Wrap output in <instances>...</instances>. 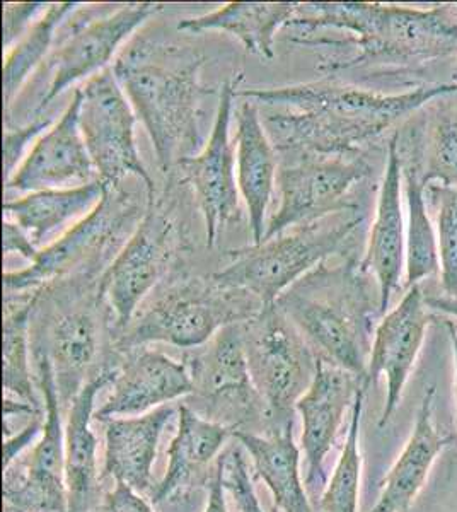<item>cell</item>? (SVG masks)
<instances>
[{"instance_id":"cell-1","label":"cell","mask_w":457,"mask_h":512,"mask_svg":"<svg viewBox=\"0 0 457 512\" xmlns=\"http://www.w3.org/2000/svg\"><path fill=\"white\" fill-rule=\"evenodd\" d=\"M238 94L263 106L261 122L277 154L360 156L365 146L430 101L457 94V84H423L406 93L384 94L319 81Z\"/></svg>"},{"instance_id":"cell-2","label":"cell","mask_w":457,"mask_h":512,"mask_svg":"<svg viewBox=\"0 0 457 512\" xmlns=\"http://www.w3.org/2000/svg\"><path fill=\"white\" fill-rule=\"evenodd\" d=\"M205 55L162 36H134L111 69L137 120L151 137L157 164L171 176L202 149V84Z\"/></svg>"},{"instance_id":"cell-3","label":"cell","mask_w":457,"mask_h":512,"mask_svg":"<svg viewBox=\"0 0 457 512\" xmlns=\"http://www.w3.org/2000/svg\"><path fill=\"white\" fill-rule=\"evenodd\" d=\"M287 28H294L292 41H302L318 30L342 31L345 40L324 43L328 47L352 45L350 59L324 65V72L364 67L377 60L429 62L457 53V4H439L430 9L371 4V2H307Z\"/></svg>"},{"instance_id":"cell-4","label":"cell","mask_w":457,"mask_h":512,"mask_svg":"<svg viewBox=\"0 0 457 512\" xmlns=\"http://www.w3.org/2000/svg\"><path fill=\"white\" fill-rule=\"evenodd\" d=\"M372 292L369 274L355 258L335 265L326 260L292 284L275 304L296 326L318 361L364 381L377 316H382Z\"/></svg>"},{"instance_id":"cell-5","label":"cell","mask_w":457,"mask_h":512,"mask_svg":"<svg viewBox=\"0 0 457 512\" xmlns=\"http://www.w3.org/2000/svg\"><path fill=\"white\" fill-rule=\"evenodd\" d=\"M101 275L79 274L43 287L31 316V357L52 367L62 410L84 384L116 361L115 318L99 289Z\"/></svg>"},{"instance_id":"cell-6","label":"cell","mask_w":457,"mask_h":512,"mask_svg":"<svg viewBox=\"0 0 457 512\" xmlns=\"http://www.w3.org/2000/svg\"><path fill=\"white\" fill-rule=\"evenodd\" d=\"M263 308L256 297L222 286L214 277L202 279L173 270L116 337V354L149 344L198 349L209 344L222 328L243 323Z\"/></svg>"},{"instance_id":"cell-7","label":"cell","mask_w":457,"mask_h":512,"mask_svg":"<svg viewBox=\"0 0 457 512\" xmlns=\"http://www.w3.org/2000/svg\"><path fill=\"white\" fill-rule=\"evenodd\" d=\"M362 222L360 205L340 210L260 245L231 251V262L212 277L222 286L251 294L263 306H270L297 280L343 251Z\"/></svg>"},{"instance_id":"cell-8","label":"cell","mask_w":457,"mask_h":512,"mask_svg":"<svg viewBox=\"0 0 457 512\" xmlns=\"http://www.w3.org/2000/svg\"><path fill=\"white\" fill-rule=\"evenodd\" d=\"M147 205L123 185L108 187L98 207L40 250L29 267L4 272V296L38 294L55 280L72 275H103L139 226Z\"/></svg>"},{"instance_id":"cell-9","label":"cell","mask_w":457,"mask_h":512,"mask_svg":"<svg viewBox=\"0 0 457 512\" xmlns=\"http://www.w3.org/2000/svg\"><path fill=\"white\" fill-rule=\"evenodd\" d=\"M249 374L267 407V432L294 429L297 402L313 383L318 357L277 304L241 323Z\"/></svg>"},{"instance_id":"cell-10","label":"cell","mask_w":457,"mask_h":512,"mask_svg":"<svg viewBox=\"0 0 457 512\" xmlns=\"http://www.w3.org/2000/svg\"><path fill=\"white\" fill-rule=\"evenodd\" d=\"M174 185L149 200L142 221L106 268L99 289L115 318L116 337L127 328L140 306L169 275L183 234L174 216Z\"/></svg>"},{"instance_id":"cell-11","label":"cell","mask_w":457,"mask_h":512,"mask_svg":"<svg viewBox=\"0 0 457 512\" xmlns=\"http://www.w3.org/2000/svg\"><path fill=\"white\" fill-rule=\"evenodd\" d=\"M159 11L161 4L154 2L79 7L67 19L65 35L47 59L50 79L33 110L35 118L41 117L65 89L110 69L123 43L132 40L135 31Z\"/></svg>"},{"instance_id":"cell-12","label":"cell","mask_w":457,"mask_h":512,"mask_svg":"<svg viewBox=\"0 0 457 512\" xmlns=\"http://www.w3.org/2000/svg\"><path fill=\"white\" fill-rule=\"evenodd\" d=\"M193 391L185 405L232 432L267 429V407L249 374L241 323L222 328L209 344L186 350Z\"/></svg>"},{"instance_id":"cell-13","label":"cell","mask_w":457,"mask_h":512,"mask_svg":"<svg viewBox=\"0 0 457 512\" xmlns=\"http://www.w3.org/2000/svg\"><path fill=\"white\" fill-rule=\"evenodd\" d=\"M371 173V164L362 156L278 154L280 200L263 241L360 205L350 200V193Z\"/></svg>"},{"instance_id":"cell-14","label":"cell","mask_w":457,"mask_h":512,"mask_svg":"<svg viewBox=\"0 0 457 512\" xmlns=\"http://www.w3.org/2000/svg\"><path fill=\"white\" fill-rule=\"evenodd\" d=\"M79 93V127L99 180L116 187L134 176L144 183L149 200L156 197V183L135 144L137 115L113 69L91 77L79 86Z\"/></svg>"},{"instance_id":"cell-15","label":"cell","mask_w":457,"mask_h":512,"mask_svg":"<svg viewBox=\"0 0 457 512\" xmlns=\"http://www.w3.org/2000/svg\"><path fill=\"white\" fill-rule=\"evenodd\" d=\"M33 364L45 403L43 431L24 458L4 468V512H67L62 405L47 359L33 357Z\"/></svg>"},{"instance_id":"cell-16","label":"cell","mask_w":457,"mask_h":512,"mask_svg":"<svg viewBox=\"0 0 457 512\" xmlns=\"http://www.w3.org/2000/svg\"><path fill=\"white\" fill-rule=\"evenodd\" d=\"M241 81L243 76L239 74L222 84L209 139L205 140L200 152L178 166L183 173V181L188 183L197 200L209 248L217 245L220 234H224L227 227L241 219L236 144L231 140L234 101L238 99Z\"/></svg>"},{"instance_id":"cell-17","label":"cell","mask_w":457,"mask_h":512,"mask_svg":"<svg viewBox=\"0 0 457 512\" xmlns=\"http://www.w3.org/2000/svg\"><path fill=\"white\" fill-rule=\"evenodd\" d=\"M430 308L420 286L408 287L396 308L389 309L377 321L372 338L367 373L362 383L367 390L386 379V402L379 417V429H384L401 405L405 386L417 364L425 333L429 328Z\"/></svg>"},{"instance_id":"cell-18","label":"cell","mask_w":457,"mask_h":512,"mask_svg":"<svg viewBox=\"0 0 457 512\" xmlns=\"http://www.w3.org/2000/svg\"><path fill=\"white\" fill-rule=\"evenodd\" d=\"M81 93L74 91L62 117L36 139L18 169L6 180V192H43L74 188L99 180L79 127Z\"/></svg>"},{"instance_id":"cell-19","label":"cell","mask_w":457,"mask_h":512,"mask_svg":"<svg viewBox=\"0 0 457 512\" xmlns=\"http://www.w3.org/2000/svg\"><path fill=\"white\" fill-rule=\"evenodd\" d=\"M362 378L345 369L318 361L313 383L297 402L302 419L301 449L306 458V487L311 494L323 492L328 482L324 461L335 446L348 410H352Z\"/></svg>"},{"instance_id":"cell-20","label":"cell","mask_w":457,"mask_h":512,"mask_svg":"<svg viewBox=\"0 0 457 512\" xmlns=\"http://www.w3.org/2000/svg\"><path fill=\"white\" fill-rule=\"evenodd\" d=\"M110 388V396L94 414L99 422L147 414L154 408L190 396L193 384L185 362L174 361L159 350L139 347L120 355L115 381Z\"/></svg>"},{"instance_id":"cell-21","label":"cell","mask_w":457,"mask_h":512,"mask_svg":"<svg viewBox=\"0 0 457 512\" xmlns=\"http://www.w3.org/2000/svg\"><path fill=\"white\" fill-rule=\"evenodd\" d=\"M400 132H394L388 142V161L384 169L381 190L377 197L376 216L360 267L376 280L381 315L389 311L394 292L400 287L406 262V224L401 205V158L398 151Z\"/></svg>"},{"instance_id":"cell-22","label":"cell","mask_w":457,"mask_h":512,"mask_svg":"<svg viewBox=\"0 0 457 512\" xmlns=\"http://www.w3.org/2000/svg\"><path fill=\"white\" fill-rule=\"evenodd\" d=\"M118 362H111L89 379L70 403L65 424V485L67 512H94L105 497L98 470V437L93 424L96 396L115 381Z\"/></svg>"},{"instance_id":"cell-23","label":"cell","mask_w":457,"mask_h":512,"mask_svg":"<svg viewBox=\"0 0 457 512\" xmlns=\"http://www.w3.org/2000/svg\"><path fill=\"white\" fill-rule=\"evenodd\" d=\"M234 432L195 414L185 403L178 407V429L168 449L164 477L152 487V506L174 501L195 487L209 485L220 453Z\"/></svg>"},{"instance_id":"cell-24","label":"cell","mask_w":457,"mask_h":512,"mask_svg":"<svg viewBox=\"0 0 457 512\" xmlns=\"http://www.w3.org/2000/svg\"><path fill=\"white\" fill-rule=\"evenodd\" d=\"M241 99L234 137L238 187L248 210L253 245H260L267 231L268 205L277 188L278 154L261 122L258 105L251 99Z\"/></svg>"},{"instance_id":"cell-25","label":"cell","mask_w":457,"mask_h":512,"mask_svg":"<svg viewBox=\"0 0 457 512\" xmlns=\"http://www.w3.org/2000/svg\"><path fill=\"white\" fill-rule=\"evenodd\" d=\"M174 415L176 408L168 403L147 414L105 420L103 480L125 483L140 494L151 492L159 441Z\"/></svg>"},{"instance_id":"cell-26","label":"cell","mask_w":457,"mask_h":512,"mask_svg":"<svg viewBox=\"0 0 457 512\" xmlns=\"http://www.w3.org/2000/svg\"><path fill=\"white\" fill-rule=\"evenodd\" d=\"M435 388L425 391L405 448L381 483V494L369 512H411L439 454L452 443L437 429L434 417Z\"/></svg>"},{"instance_id":"cell-27","label":"cell","mask_w":457,"mask_h":512,"mask_svg":"<svg viewBox=\"0 0 457 512\" xmlns=\"http://www.w3.org/2000/svg\"><path fill=\"white\" fill-rule=\"evenodd\" d=\"M108 185L101 180L74 188L33 192L4 202V216L16 222L38 250L57 241L70 227L89 216L105 197Z\"/></svg>"},{"instance_id":"cell-28","label":"cell","mask_w":457,"mask_h":512,"mask_svg":"<svg viewBox=\"0 0 457 512\" xmlns=\"http://www.w3.org/2000/svg\"><path fill=\"white\" fill-rule=\"evenodd\" d=\"M296 12V2H231L198 18L181 19L178 31L227 33L251 55L272 60L277 33L289 26Z\"/></svg>"},{"instance_id":"cell-29","label":"cell","mask_w":457,"mask_h":512,"mask_svg":"<svg viewBox=\"0 0 457 512\" xmlns=\"http://www.w3.org/2000/svg\"><path fill=\"white\" fill-rule=\"evenodd\" d=\"M232 437L246 449L258 477L270 490L278 511L314 512L302 483L299 470L301 448L294 441V429L263 436L256 432L236 431Z\"/></svg>"},{"instance_id":"cell-30","label":"cell","mask_w":457,"mask_h":512,"mask_svg":"<svg viewBox=\"0 0 457 512\" xmlns=\"http://www.w3.org/2000/svg\"><path fill=\"white\" fill-rule=\"evenodd\" d=\"M38 294L4 296L2 383L6 391L4 398L26 403L40 412L31 374V316Z\"/></svg>"},{"instance_id":"cell-31","label":"cell","mask_w":457,"mask_h":512,"mask_svg":"<svg viewBox=\"0 0 457 512\" xmlns=\"http://www.w3.org/2000/svg\"><path fill=\"white\" fill-rule=\"evenodd\" d=\"M77 2L50 4L47 11L36 19L26 35L6 52L2 67V86H4V115L11 113L14 101L18 99L24 84L29 81L38 67L47 62L48 53L57 43L58 31L67 23V19L81 7Z\"/></svg>"},{"instance_id":"cell-32","label":"cell","mask_w":457,"mask_h":512,"mask_svg":"<svg viewBox=\"0 0 457 512\" xmlns=\"http://www.w3.org/2000/svg\"><path fill=\"white\" fill-rule=\"evenodd\" d=\"M401 158V156H400ZM401 175L406 193V287L420 286L423 279L439 274L437 231L427 210V187L417 164L401 158Z\"/></svg>"},{"instance_id":"cell-33","label":"cell","mask_w":457,"mask_h":512,"mask_svg":"<svg viewBox=\"0 0 457 512\" xmlns=\"http://www.w3.org/2000/svg\"><path fill=\"white\" fill-rule=\"evenodd\" d=\"M369 390L360 386L350 410L347 437L342 454L336 461L330 480L319 495L321 512H359L360 480H362V453H360V424L364 414L365 396Z\"/></svg>"},{"instance_id":"cell-34","label":"cell","mask_w":457,"mask_h":512,"mask_svg":"<svg viewBox=\"0 0 457 512\" xmlns=\"http://www.w3.org/2000/svg\"><path fill=\"white\" fill-rule=\"evenodd\" d=\"M425 192L435 205L442 294L457 296V187L432 183Z\"/></svg>"},{"instance_id":"cell-35","label":"cell","mask_w":457,"mask_h":512,"mask_svg":"<svg viewBox=\"0 0 457 512\" xmlns=\"http://www.w3.org/2000/svg\"><path fill=\"white\" fill-rule=\"evenodd\" d=\"M422 180L425 187L432 183L457 187V110L446 111L435 120Z\"/></svg>"},{"instance_id":"cell-36","label":"cell","mask_w":457,"mask_h":512,"mask_svg":"<svg viewBox=\"0 0 457 512\" xmlns=\"http://www.w3.org/2000/svg\"><path fill=\"white\" fill-rule=\"evenodd\" d=\"M222 482L239 512H265L249 475L248 461L241 448L227 449L220 458Z\"/></svg>"},{"instance_id":"cell-37","label":"cell","mask_w":457,"mask_h":512,"mask_svg":"<svg viewBox=\"0 0 457 512\" xmlns=\"http://www.w3.org/2000/svg\"><path fill=\"white\" fill-rule=\"evenodd\" d=\"M52 127V118H35L33 122L26 123L24 127H6L4 130V171H6V180L11 178L12 173L18 169L23 161V154L28 149L29 144H35L36 139Z\"/></svg>"},{"instance_id":"cell-38","label":"cell","mask_w":457,"mask_h":512,"mask_svg":"<svg viewBox=\"0 0 457 512\" xmlns=\"http://www.w3.org/2000/svg\"><path fill=\"white\" fill-rule=\"evenodd\" d=\"M50 4L43 2H6L2 4V43L9 52Z\"/></svg>"},{"instance_id":"cell-39","label":"cell","mask_w":457,"mask_h":512,"mask_svg":"<svg viewBox=\"0 0 457 512\" xmlns=\"http://www.w3.org/2000/svg\"><path fill=\"white\" fill-rule=\"evenodd\" d=\"M94 512H154V509L151 501L144 499L140 492L125 483L115 482Z\"/></svg>"},{"instance_id":"cell-40","label":"cell","mask_w":457,"mask_h":512,"mask_svg":"<svg viewBox=\"0 0 457 512\" xmlns=\"http://www.w3.org/2000/svg\"><path fill=\"white\" fill-rule=\"evenodd\" d=\"M2 246H4V255L23 256L24 260L29 263L35 262L38 258L40 250L33 245V241L29 239L28 234L16 222L4 219V227H2Z\"/></svg>"},{"instance_id":"cell-41","label":"cell","mask_w":457,"mask_h":512,"mask_svg":"<svg viewBox=\"0 0 457 512\" xmlns=\"http://www.w3.org/2000/svg\"><path fill=\"white\" fill-rule=\"evenodd\" d=\"M207 490H209V495H207V504H205L203 512H229L226 499L227 490L224 487V482H222L220 461H217L214 475L210 478Z\"/></svg>"},{"instance_id":"cell-42","label":"cell","mask_w":457,"mask_h":512,"mask_svg":"<svg viewBox=\"0 0 457 512\" xmlns=\"http://www.w3.org/2000/svg\"><path fill=\"white\" fill-rule=\"evenodd\" d=\"M425 301L432 311H440L444 315L457 320V296L447 294H425Z\"/></svg>"},{"instance_id":"cell-43","label":"cell","mask_w":457,"mask_h":512,"mask_svg":"<svg viewBox=\"0 0 457 512\" xmlns=\"http://www.w3.org/2000/svg\"><path fill=\"white\" fill-rule=\"evenodd\" d=\"M449 337H451L452 352H454V364H456V408H457V323L454 320L446 321Z\"/></svg>"},{"instance_id":"cell-44","label":"cell","mask_w":457,"mask_h":512,"mask_svg":"<svg viewBox=\"0 0 457 512\" xmlns=\"http://www.w3.org/2000/svg\"><path fill=\"white\" fill-rule=\"evenodd\" d=\"M452 82H454V84H457V62L456 67H454V70H452Z\"/></svg>"}]
</instances>
